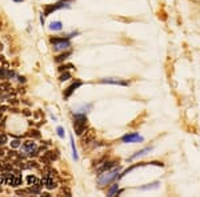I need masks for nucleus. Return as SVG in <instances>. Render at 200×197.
<instances>
[{"instance_id":"1","label":"nucleus","mask_w":200,"mask_h":197,"mask_svg":"<svg viewBox=\"0 0 200 197\" xmlns=\"http://www.w3.org/2000/svg\"><path fill=\"white\" fill-rule=\"evenodd\" d=\"M117 177H119V168H112L110 171L100 173L99 178H97V185H99V188H104L106 185L111 184Z\"/></svg>"},{"instance_id":"2","label":"nucleus","mask_w":200,"mask_h":197,"mask_svg":"<svg viewBox=\"0 0 200 197\" xmlns=\"http://www.w3.org/2000/svg\"><path fill=\"white\" fill-rule=\"evenodd\" d=\"M87 127V116L84 113H76L73 117V129L78 136H81L85 132Z\"/></svg>"},{"instance_id":"3","label":"nucleus","mask_w":200,"mask_h":197,"mask_svg":"<svg viewBox=\"0 0 200 197\" xmlns=\"http://www.w3.org/2000/svg\"><path fill=\"white\" fill-rule=\"evenodd\" d=\"M51 44L53 45V51H67L71 47V41H69L68 38H52Z\"/></svg>"},{"instance_id":"4","label":"nucleus","mask_w":200,"mask_h":197,"mask_svg":"<svg viewBox=\"0 0 200 197\" xmlns=\"http://www.w3.org/2000/svg\"><path fill=\"white\" fill-rule=\"evenodd\" d=\"M71 3H72V0H60V1L52 4V6H47L45 7V10H44V15L48 16L51 12H53V11L62 10V8H68Z\"/></svg>"},{"instance_id":"5","label":"nucleus","mask_w":200,"mask_h":197,"mask_svg":"<svg viewBox=\"0 0 200 197\" xmlns=\"http://www.w3.org/2000/svg\"><path fill=\"white\" fill-rule=\"evenodd\" d=\"M43 184L44 187L47 188V189H53V188L56 187V180H55V171H50V172H47L45 175L43 176Z\"/></svg>"},{"instance_id":"6","label":"nucleus","mask_w":200,"mask_h":197,"mask_svg":"<svg viewBox=\"0 0 200 197\" xmlns=\"http://www.w3.org/2000/svg\"><path fill=\"white\" fill-rule=\"evenodd\" d=\"M122 141L125 144H128V143H141V141H144V137L140 136L139 133H127L122 137Z\"/></svg>"},{"instance_id":"7","label":"nucleus","mask_w":200,"mask_h":197,"mask_svg":"<svg viewBox=\"0 0 200 197\" xmlns=\"http://www.w3.org/2000/svg\"><path fill=\"white\" fill-rule=\"evenodd\" d=\"M100 83H104V84H113V85H122V87L129 85L128 81H125V80L119 79V77H106V79H101Z\"/></svg>"},{"instance_id":"8","label":"nucleus","mask_w":200,"mask_h":197,"mask_svg":"<svg viewBox=\"0 0 200 197\" xmlns=\"http://www.w3.org/2000/svg\"><path fill=\"white\" fill-rule=\"evenodd\" d=\"M23 149L25 150V153L27 155H38V144L35 143L34 140H28L25 141L24 144H23Z\"/></svg>"},{"instance_id":"9","label":"nucleus","mask_w":200,"mask_h":197,"mask_svg":"<svg viewBox=\"0 0 200 197\" xmlns=\"http://www.w3.org/2000/svg\"><path fill=\"white\" fill-rule=\"evenodd\" d=\"M81 85H83V83H81L80 80H76L75 83H72V84L69 85L67 89H64V93H63L64 99H66V100H67V99H69V97H71V95L73 93V92H75L79 87H81Z\"/></svg>"},{"instance_id":"10","label":"nucleus","mask_w":200,"mask_h":197,"mask_svg":"<svg viewBox=\"0 0 200 197\" xmlns=\"http://www.w3.org/2000/svg\"><path fill=\"white\" fill-rule=\"evenodd\" d=\"M57 152L56 150H50V152H47V153H44V156L41 157V161H44V163H52V161H55V160L57 159Z\"/></svg>"},{"instance_id":"11","label":"nucleus","mask_w":200,"mask_h":197,"mask_svg":"<svg viewBox=\"0 0 200 197\" xmlns=\"http://www.w3.org/2000/svg\"><path fill=\"white\" fill-rule=\"evenodd\" d=\"M94 139H95V132L92 131V129H90V131L85 132V135L81 137V143H83V145H84V144H90Z\"/></svg>"},{"instance_id":"12","label":"nucleus","mask_w":200,"mask_h":197,"mask_svg":"<svg viewBox=\"0 0 200 197\" xmlns=\"http://www.w3.org/2000/svg\"><path fill=\"white\" fill-rule=\"evenodd\" d=\"M151 150H152V147H150V148H144V149H141V150H138L135 155H132L131 157H129V160H135V159H138V157H141V156H145L147 153H150Z\"/></svg>"},{"instance_id":"13","label":"nucleus","mask_w":200,"mask_h":197,"mask_svg":"<svg viewBox=\"0 0 200 197\" xmlns=\"http://www.w3.org/2000/svg\"><path fill=\"white\" fill-rule=\"evenodd\" d=\"M23 180H22V176L19 175H13L12 178L10 180V182H8V185H11V187H19V185H22Z\"/></svg>"},{"instance_id":"14","label":"nucleus","mask_w":200,"mask_h":197,"mask_svg":"<svg viewBox=\"0 0 200 197\" xmlns=\"http://www.w3.org/2000/svg\"><path fill=\"white\" fill-rule=\"evenodd\" d=\"M120 192H122V191H119V185H117V184H113L112 187L108 189L107 194H108V196H117Z\"/></svg>"},{"instance_id":"15","label":"nucleus","mask_w":200,"mask_h":197,"mask_svg":"<svg viewBox=\"0 0 200 197\" xmlns=\"http://www.w3.org/2000/svg\"><path fill=\"white\" fill-rule=\"evenodd\" d=\"M144 165H148V163H139V164H135V165H132V166H129V168H127L123 172V175H120V177H123V176H125V175H128L131 171H134V169H136V168H139V166H144Z\"/></svg>"},{"instance_id":"16","label":"nucleus","mask_w":200,"mask_h":197,"mask_svg":"<svg viewBox=\"0 0 200 197\" xmlns=\"http://www.w3.org/2000/svg\"><path fill=\"white\" fill-rule=\"evenodd\" d=\"M11 76H13V72H11L6 68H0V79H7L11 77Z\"/></svg>"},{"instance_id":"17","label":"nucleus","mask_w":200,"mask_h":197,"mask_svg":"<svg viewBox=\"0 0 200 197\" xmlns=\"http://www.w3.org/2000/svg\"><path fill=\"white\" fill-rule=\"evenodd\" d=\"M62 28H63L62 22H52L50 24V29H52V31H62Z\"/></svg>"},{"instance_id":"18","label":"nucleus","mask_w":200,"mask_h":197,"mask_svg":"<svg viewBox=\"0 0 200 197\" xmlns=\"http://www.w3.org/2000/svg\"><path fill=\"white\" fill-rule=\"evenodd\" d=\"M71 148H72V157L75 161L79 160V156H78V150H76V147H75V141H73V137L71 136Z\"/></svg>"},{"instance_id":"19","label":"nucleus","mask_w":200,"mask_h":197,"mask_svg":"<svg viewBox=\"0 0 200 197\" xmlns=\"http://www.w3.org/2000/svg\"><path fill=\"white\" fill-rule=\"evenodd\" d=\"M69 55H71V51H67V52H64V53H62V55H59V56L55 57V61H56V63H62L63 60H66Z\"/></svg>"},{"instance_id":"20","label":"nucleus","mask_w":200,"mask_h":197,"mask_svg":"<svg viewBox=\"0 0 200 197\" xmlns=\"http://www.w3.org/2000/svg\"><path fill=\"white\" fill-rule=\"evenodd\" d=\"M68 79H71V73L67 72V71H66V72H64V73H63V75L59 77V80H60V81H66V80H68Z\"/></svg>"},{"instance_id":"21","label":"nucleus","mask_w":200,"mask_h":197,"mask_svg":"<svg viewBox=\"0 0 200 197\" xmlns=\"http://www.w3.org/2000/svg\"><path fill=\"white\" fill-rule=\"evenodd\" d=\"M157 185H159V182H153V184H148L147 187H141L140 189H141V191H147V189H152V188H157Z\"/></svg>"},{"instance_id":"22","label":"nucleus","mask_w":200,"mask_h":197,"mask_svg":"<svg viewBox=\"0 0 200 197\" xmlns=\"http://www.w3.org/2000/svg\"><path fill=\"white\" fill-rule=\"evenodd\" d=\"M56 132H57V136H59L60 139H64V135H66V133H64V128H63V127H57Z\"/></svg>"},{"instance_id":"23","label":"nucleus","mask_w":200,"mask_h":197,"mask_svg":"<svg viewBox=\"0 0 200 197\" xmlns=\"http://www.w3.org/2000/svg\"><path fill=\"white\" fill-rule=\"evenodd\" d=\"M28 135L31 136V137H40V133H39L36 129H31V131L28 132Z\"/></svg>"},{"instance_id":"24","label":"nucleus","mask_w":200,"mask_h":197,"mask_svg":"<svg viewBox=\"0 0 200 197\" xmlns=\"http://www.w3.org/2000/svg\"><path fill=\"white\" fill-rule=\"evenodd\" d=\"M6 143H7V136L0 132V145H4Z\"/></svg>"},{"instance_id":"25","label":"nucleus","mask_w":200,"mask_h":197,"mask_svg":"<svg viewBox=\"0 0 200 197\" xmlns=\"http://www.w3.org/2000/svg\"><path fill=\"white\" fill-rule=\"evenodd\" d=\"M11 147H12V148H19V147H20V141H19V140H13V141H11Z\"/></svg>"},{"instance_id":"26","label":"nucleus","mask_w":200,"mask_h":197,"mask_svg":"<svg viewBox=\"0 0 200 197\" xmlns=\"http://www.w3.org/2000/svg\"><path fill=\"white\" fill-rule=\"evenodd\" d=\"M68 68H73V65H71V64H69V65H60L59 71H67Z\"/></svg>"},{"instance_id":"27","label":"nucleus","mask_w":200,"mask_h":197,"mask_svg":"<svg viewBox=\"0 0 200 197\" xmlns=\"http://www.w3.org/2000/svg\"><path fill=\"white\" fill-rule=\"evenodd\" d=\"M7 153H8L7 150H4V149H0V156H1V157H3V156H6Z\"/></svg>"},{"instance_id":"28","label":"nucleus","mask_w":200,"mask_h":197,"mask_svg":"<svg viewBox=\"0 0 200 197\" xmlns=\"http://www.w3.org/2000/svg\"><path fill=\"white\" fill-rule=\"evenodd\" d=\"M7 109H8V107H0V112H4Z\"/></svg>"},{"instance_id":"29","label":"nucleus","mask_w":200,"mask_h":197,"mask_svg":"<svg viewBox=\"0 0 200 197\" xmlns=\"http://www.w3.org/2000/svg\"><path fill=\"white\" fill-rule=\"evenodd\" d=\"M19 81H20V83H22V81L24 83V81H25V79H24V77H19Z\"/></svg>"},{"instance_id":"30","label":"nucleus","mask_w":200,"mask_h":197,"mask_svg":"<svg viewBox=\"0 0 200 197\" xmlns=\"http://www.w3.org/2000/svg\"><path fill=\"white\" fill-rule=\"evenodd\" d=\"M13 1H16V3H22V1H24V0H13Z\"/></svg>"},{"instance_id":"31","label":"nucleus","mask_w":200,"mask_h":197,"mask_svg":"<svg viewBox=\"0 0 200 197\" xmlns=\"http://www.w3.org/2000/svg\"><path fill=\"white\" fill-rule=\"evenodd\" d=\"M0 119H1V113H0Z\"/></svg>"}]
</instances>
